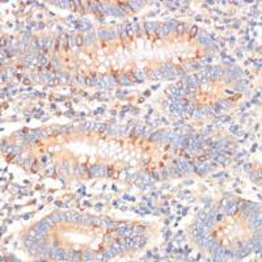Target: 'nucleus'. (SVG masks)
Listing matches in <instances>:
<instances>
[{"instance_id":"5701e85b","label":"nucleus","mask_w":262,"mask_h":262,"mask_svg":"<svg viewBox=\"0 0 262 262\" xmlns=\"http://www.w3.org/2000/svg\"><path fill=\"white\" fill-rule=\"evenodd\" d=\"M81 222H83V224H84V225H87V227H88V225H93V220H92V218H84V219L81 220Z\"/></svg>"},{"instance_id":"4468645a","label":"nucleus","mask_w":262,"mask_h":262,"mask_svg":"<svg viewBox=\"0 0 262 262\" xmlns=\"http://www.w3.org/2000/svg\"><path fill=\"white\" fill-rule=\"evenodd\" d=\"M113 256H114V253L112 252V249H109V250H106V252L102 254V258H101V260H104V261L110 260V258H113Z\"/></svg>"},{"instance_id":"e433bc0d","label":"nucleus","mask_w":262,"mask_h":262,"mask_svg":"<svg viewBox=\"0 0 262 262\" xmlns=\"http://www.w3.org/2000/svg\"><path fill=\"white\" fill-rule=\"evenodd\" d=\"M218 105L223 106V108H228V106H229L228 102H224V101H218Z\"/></svg>"},{"instance_id":"f704fd0d","label":"nucleus","mask_w":262,"mask_h":262,"mask_svg":"<svg viewBox=\"0 0 262 262\" xmlns=\"http://www.w3.org/2000/svg\"><path fill=\"white\" fill-rule=\"evenodd\" d=\"M197 32H198V28H197V26H193L191 30H190V37H194L197 34Z\"/></svg>"},{"instance_id":"7c9ffc66","label":"nucleus","mask_w":262,"mask_h":262,"mask_svg":"<svg viewBox=\"0 0 262 262\" xmlns=\"http://www.w3.org/2000/svg\"><path fill=\"white\" fill-rule=\"evenodd\" d=\"M177 30H178V34H182V33H184V30H185V25L184 24L177 25Z\"/></svg>"},{"instance_id":"4c0bfd02","label":"nucleus","mask_w":262,"mask_h":262,"mask_svg":"<svg viewBox=\"0 0 262 262\" xmlns=\"http://www.w3.org/2000/svg\"><path fill=\"white\" fill-rule=\"evenodd\" d=\"M135 75H136V76H138L139 79H142V80L144 79V75H143L142 71H135Z\"/></svg>"},{"instance_id":"de8ad7c7","label":"nucleus","mask_w":262,"mask_h":262,"mask_svg":"<svg viewBox=\"0 0 262 262\" xmlns=\"http://www.w3.org/2000/svg\"><path fill=\"white\" fill-rule=\"evenodd\" d=\"M60 130H63V132H67V130H70V127L64 126V127H60Z\"/></svg>"},{"instance_id":"a19ab883","label":"nucleus","mask_w":262,"mask_h":262,"mask_svg":"<svg viewBox=\"0 0 262 262\" xmlns=\"http://www.w3.org/2000/svg\"><path fill=\"white\" fill-rule=\"evenodd\" d=\"M249 216H250V210L246 208V210L244 211V218H249Z\"/></svg>"},{"instance_id":"ea45409f","label":"nucleus","mask_w":262,"mask_h":262,"mask_svg":"<svg viewBox=\"0 0 262 262\" xmlns=\"http://www.w3.org/2000/svg\"><path fill=\"white\" fill-rule=\"evenodd\" d=\"M46 58H45V56H41L39 58V62H41V64H42V66H45V64H46Z\"/></svg>"},{"instance_id":"1a4fd4ad","label":"nucleus","mask_w":262,"mask_h":262,"mask_svg":"<svg viewBox=\"0 0 262 262\" xmlns=\"http://www.w3.org/2000/svg\"><path fill=\"white\" fill-rule=\"evenodd\" d=\"M246 256H248V254H246V253H245L241 248H240V249H237V252L233 254V257H235V258H237V260H242V258L246 257Z\"/></svg>"},{"instance_id":"ddd939ff","label":"nucleus","mask_w":262,"mask_h":262,"mask_svg":"<svg viewBox=\"0 0 262 262\" xmlns=\"http://www.w3.org/2000/svg\"><path fill=\"white\" fill-rule=\"evenodd\" d=\"M187 84L189 87H195L198 84V76H190L187 79Z\"/></svg>"},{"instance_id":"bb28decb","label":"nucleus","mask_w":262,"mask_h":262,"mask_svg":"<svg viewBox=\"0 0 262 262\" xmlns=\"http://www.w3.org/2000/svg\"><path fill=\"white\" fill-rule=\"evenodd\" d=\"M233 257V253H231V252H228V250H224V254H223V260H231V258Z\"/></svg>"},{"instance_id":"a878e982","label":"nucleus","mask_w":262,"mask_h":262,"mask_svg":"<svg viewBox=\"0 0 262 262\" xmlns=\"http://www.w3.org/2000/svg\"><path fill=\"white\" fill-rule=\"evenodd\" d=\"M169 173H170V176H172V177H178V176H180L177 168H170L169 169Z\"/></svg>"},{"instance_id":"c03bdc74","label":"nucleus","mask_w":262,"mask_h":262,"mask_svg":"<svg viewBox=\"0 0 262 262\" xmlns=\"http://www.w3.org/2000/svg\"><path fill=\"white\" fill-rule=\"evenodd\" d=\"M59 4L62 5L63 8H66V7H67V4H70V3H68V1H59Z\"/></svg>"},{"instance_id":"c756f323","label":"nucleus","mask_w":262,"mask_h":262,"mask_svg":"<svg viewBox=\"0 0 262 262\" xmlns=\"http://www.w3.org/2000/svg\"><path fill=\"white\" fill-rule=\"evenodd\" d=\"M126 231H127V227H121V228L118 229V233L121 235V236H125V235H126Z\"/></svg>"},{"instance_id":"6e6552de","label":"nucleus","mask_w":262,"mask_h":262,"mask_svg":"<svg viewBox=\"0 0 262 262\" xmlns=\"http://www.w3.org/2000/svg\"><path fill=\"white\" fill-rule=\"evenodd\" d=\"M72 256H74V252H72V250H63V260L64 261H72Z\"/></svg>"},{"instance_id":"aec40b11","label":"nucleus","mask_w":262,"mask_h":262,"mask_svg":"<svg viewBox=\"0 0 262 262\" xmlns=\"http://www.w3.org/2000/svg\"><path fill=\"white\" fill-rule=\"evenodd\" d=\"M106 130V126L105 125H94V131L97 132H104Z\"/></svg>"},{"instance_id":"a18cd8bd","label":"nucleus","mask_w":262,"mask_h":262,"mask_svg":"<svg viewBox=\"0 0 262 262\" xmlns=\"http://www.w3.org/2000/svg\"><path fill=\"white\" fill-rule=\"evenodd\" d=\"M237 128H238L237 126H232V127H231V131H232L233 134H236V132H237Z\"/></svg>"},{"instance_id":"f03ea898","label":"nucleus","mask_w":262,"mask_h":262,"mask_svg":"<svg viewBox=\"0 0 262 262\" xmlns=\"http://www.w3.org/2000/svg\"><path fill=\"white\" fill-rule=\"evenodd\" d=\"M50 256H51L52 260H55V261H60V260H63V250H58V249H56V246L54 245V248H52L51 253H50Z\"/></svg>"},{"instance_id":"dca6fc26","label":"nucleus","mask_w":262,"mask_h":262,"mask_svg":"<svg viewBox=\"0 0 262 262\" xmlns=\"http://www.w3.org/2000/svg\"><path fill=\"white\" fill-rule=\"evenodd\" d=\"M151 77H152V79H156V80H160V79H162V74H161V71H160V70L153 71L152 74H151Z\"/></svg>"},{"instance_id":"f8f14e48","label":"nucleus","mask_w":262,"mask_h":262,"mask_svg":"<svg viewBox=\"0 0 262 262\" xmlns=\"http://www.w3.org/2000/svg\"><path fill=\"white\" fill-rule=\"evenodd\" d=\"M160 139H161V131H156L153 135L150 136L151 142H160Z\"/></svg>"},{"instance_id":"603ef678","label":"nucleus","mask_w":262,"mask_h":262,"mask_svg":"<svg viewBox=\"0 0 262 262\" xmlns=\"http://www.w3.org/2000/svg\"><path fill=\"white\" fill-rule=\"evenodd\" d=\"M203 62H207V63H208V62H211V58H210V56H207L206 59H203Z\"/></svg>"},{"instance_id":"b1692460","label":"nucleus","mask_w":262,"mask_h":262,"mask_svg":"<svg viewBox=\"0 0 262 262\" xmlns=\"http://www.w3.org/2000/svg\"><path fill=\"white\" fill-rule=\"evenodd\" d=\"M166 25H168L169 32H170V30H176V29H177V24H176V21H169Z\"/></svg>"},{"instance_id":"c85d7f7f","label":"nucleus","mask_w":262,"mask_h":262,"mask_svg":"<svg viewBox=\"0 0 262 262\" xmlns=\"http://www.w3.org/2000/svg\"><path fill=\"white\" fill-rule=\"evenodd\" d=\"M119 83H121V84H130V80H127L126 76H121Z\"/></svg>"},{"instance_id":"4be33fe9","label":"nucleus","mask_w":262,"mask_h":262,"mask_svg":"<svg viewBox=\"0 0 262 262\" xmlns=\"http://www.w3.org/2000/svg\"><path fill=\"white\" fill-rule=\"evenodd\" d=\"M114 222L113 220H109V219H102V225L104 227H113Z\"/></svg>"},{"instance_id":"7ed1b4c3","label":"nucleus","mask_w":262,"mask_h":262,"mask_svg":"<svg viewBox=\"0 0 262 262\" xmlns=\"http://www.w3.org/2000/svg\"><path fill=\"white\" fill-rule=\"evenodd\" d=\"M224 207H225V210H224V211H225L227 214H233V212L237 210L238 204H237L236 202H229L228 204H225Z\"/></svg>"},{"instance_id":"6ab92c4d","label":"nucleus","mask_w":262,"mask_h":262,"mask_svg":"<svg viewBox=\"0 0 262 262\" xmlns=\"http://www.w3.org/2000/svg\"><path fill=\"white\" fill-rule=\"evenodd\" d=\"M81 220H83L81 215H79L77 212H72V222H75V223H79V222H81Z\"/></svg>"},{"instance_id":"f3484780","label":"nucleus","mask_w":262,"mask_h":262,"mask_svg":"<svg viewBox=\"0 0 262 262\" xmlns=\"http://www.w3.org/2000/svg\"><path fill=\"white\" fill-rule=\"evenodd\" d=\"M50 218L54 220V223H58L60 220H63V214H52L50 215Z\"/></svg>"},{"instance_id":"37998d69","label":"nucleus","mask_w":262,"mask_h":262,"mask_svg":"<svg viewBox=\"0 0 262 262\" xmlns=\"http://www.w3.org/2000/svg\"><path fill=\"white\" fill-rule=\"evenodd\" d=\"M121 32H122L123 37H126V36H127V33H126V28H125V26H121Z\"/></svg>"},{"instance_id":"f257e3e1","label":"nucleus","mask_w":262,"mask_h":262,"mask_svg":"<svg viewBox=\"0 0 262 262\" xmlns=\"http://www.w3.org/2000/svg\"><path fill=\"white\" fill-rule=\"evenodd\" d=\"M212 253H214V258H212V261H222L223 260V254H224V248H223L222 245L216 246V249Z\"/></svg>"},{"instance_id":"58836bf2","label":"nucleus","mask_w":262,"mask_h":262,"mask_svg":"<svg viewBox=\"0 0 262 262\" xmlns=\"http://www.w3.org/2000/svg\"><path fill=\"white\" fill-rule=\"evenodd\" d=\"M114 37H115V33L113 32V30H112V32H108V38L113 39V38H114Z\"/></svg>"},{"instance_id":"2eb2a0df","label":"nucleus","mask_w":262,"mask_h":262,"mask_svg":"<svg viewBox=\"0 0 262 262\" xmlns=\"http://www.w3.org/2000/svg\"><path fill=\"white\" fill-rule=\"evenodd\" d=\"M79 26H80L81 30H88V29H90V22H88V21L84 20V21H81L80 24L77 25V28H79Z\"/></svg>"},{"instance_id":"2f4dec72","label":"nucleus","mask_w":262,"mask_h":262,"mask_svg":"<svg viewBox=\"0 0 262 262\" xmlns=\"http://www.w3.org/2000/svg\"><path fill=\"white\" fill-rule=\"evenodd\" d=\"M41 132H42V131H41L39 128H36V130H32L30 134H32L33 136H38V135H41Z\"/></svg>"},{"instance_id":"72a5a7b5","label":"nucleus","mask_w":262,"mask_h":262,"mask_svg":"<svg viewBox=\"0 0 262 262\" xmlns=\"http://www.w3.org/2000/svg\"><path fill=\"white\" fill-rule=\"evenodd\" d=\"M98 36L101 37V38H108V32H105V30H100V32H98Z\"/></svg>"},{"instance_id":"49530a36","label":"nucleus","mask_w":262,"mask_h":262,"mask_svg":"<svg viewBox=\"0 0 262 262\" xmlns=\"http://www.w3.org/2000/svg\"><path fill=\"white\" fill-rule=\"evenodd\" d=\"M161 176H162V178H166V177H168V174H166V170H162V172H161Z\"/></svg>"},{"instance_id":"20e7f679","label":"nucleus","mask_w":262,"mask_h":262,"mask_svg":"<svg viewBox=\"0 0 262 262\" xmlns=\"http://www.w3.org/2000/svg\"><path fill=\"white\" fill-rule=\"evenodd\" d=\"M157 32H159V37H165L166 34L169 33L168 25H166V24H164V25H159V26H157Z\"/></svg>"},{"instance_id":"9b49d317","label":"nucleus","mask_w":262,"mask_h":262,"mask_svg":"<svg viewBox=\"0 0 262 262\" xmlns=\"http://www.w3.org/2000/svg\"><path fill=\"white\" fill-rule=\"evenodd\" d=\"M147 26V30L148 32H155V30H157V22H147L146 24Z\"/></svg>"},{"instance_id":"39448f33","label":"nucleus","mask_w":262,"mask_h":262,"mask_svg":"<svg viewBox=\"0 0 262 262\" xmlns=\"http://www.w3.org/2000/svg\"><path fill=\"white\" fill-rule=\"evenodd\" d=\"M222 75H223V71L220 67H212L211 68V77L219 79V77H222Z\"/></svg>"},{"instance_id":"a211bd4d","label":"nucleus","mask_w":262,"mask_h":262,"mask_svg":"<svg viewBox=\"0 0 262 262\" xmlns=\"http://www.w3.org/2000/svg\"><path fill=\"white\" fill-rule=\"evenodd\" d=\"M110 249H112V252L114 253V254H117V253H121V252H122V250H123V248H122V246H121L119 244L110 246Z\"/></svg>"},{"instance_id":"473e14b6","label":"nucleus","mask_w":262,"mask_h":262,"mask_svg":"<svg viewBox=\"0 0 262 262\" xmlns=\"http://www.w3.org/2000/svg\"><path fill=\"white\" fill-rule=\"evenodd\" d=\"M104 80H106V83H108V85H113L114 84V80H113V77H109V76H106Z\"/></svg>"},{"instance_id":"cd10ccee","label":"nucleus","mask_w":262,"mask_h":262,"mask_svg":"<svg viewBox=\"0 0 262 262\" xmlns=\"http://www.w3.org/2000/svg\"><path fill=\"white\" fill-rule=\"evenodd\" d=\"M134 131H135V132H134L135 135H143V127H140V126H138Z\"/></svg>"},{"instance_id":"9d476101","label":"nucleus","mask_w":262,"mask_h":262,"mask_svg":"<svg viewBox=\"0 0 262 262\" xmlns=\"http://www.w3.org/2000/svg\"><path fill=\"white\" fill-rule=\"evenodd\" d=\"M29 252L32 253V254H37L38 252H41V245H38V244H36V242H34V244L29 248Z\"/></svg>"},{"instance_id":"09e8293b","label":"nucleus","mask_w":262,"mask_h":262,"mask_svg":"<svg viewBox=\"0 0 262 262\" xmlns=\"http://www.w3.org/2000/svg\"><path fill=\"white\" fill-rule=\"evenodd\" d=\"M245 169L248 170V172H250V170H252V166H250L249 164H246V165H245Z\"/></svg>"},{"instance_id":"0eeeda50","label":"nucleus","mask_w":262,"mask_h":262,"mask_svg":"<svg viewBox=\"0 0 262 262\" xmlns=\"http://www.w3.org/2000/svg\"><path fill=\"white\" fill-rule=\"evenodd\" d=\"M144 4L143 1H130V3H127V5H128V8H131V9H138V8H140Z\"/></svg>"},{"instance_id":"8fccbe9b","label":"nucleus","mask_w":262,"mask_h":262,"mask_svg":"<svg viewBox=\"0 0 262 262\" xmlns=\"http://www.w3.org/2000/svg\"><path fill=\"white\" fill-rule=\"evenodd\" d=\"M254 63L257 64V67H258V68H261V60H256Z\"/></svg>"},{"instance_id":"c9c22d12","label":"nucleus","mask_w":262,"mask_h":262,"mask_svg":"<svg viewBox=\"0 0 262 262\" xmlns=\"http://www.w3.org/2000/svg\"><path fill=\"white\" fill-rule=\"evenodd\" d=\"M80 257H81V254H80V253H75V252H74V256H72V261H77V260H80Z\"/></svg>"},{"instance_id":"864d4df0","label":"nucleus","mask_w":262,"mask_h":262,"mask_svg":"<svg viewBox=\"0 0 262 262\" xmlns=\"http://www.w3.org/2000/svg\"><path fill=\"white\" fill-rule=\"evenodd\" d=\"M1 77H3V79H1V80H5V77H7V75H4V74H1Z\"/></svg>"},{"instance_id":"3c124183","label":"nucleus","mask_w":262,"mask_h":262,"mask_svg":"<svg viewBox=\"0 0 262 262\" xmlns=\"http://www.w3.org/2000/svg\"><path fill=\"white\" fill-rule=\"evenodd\" d=\"M76 79H77V83H80V84H83V79H81L80 76H77Z\"/></svg>"},{"instance_id":"412c9836","label":"nucleus","mask_w":262,"mask_h":262,"mask_svg":"<svg viewBox=\"0 0 262 262\" xmlns=\"http://www.w3.org/2000/svg\"><path fill=\"white\" fill-rule=\"evenodd\" d=\"M83 260H84V261H92L93 260V254L89 253V252L83 253Z\"/></svg>"},{"instance_id":"393cba45","label":"nucleus","mask_w":262,"mask_h":262,"mask_svg":"<svg viewBox=\"0 0 262 262\" xmlns=\"http://www.w3.org/2000/svg\"><path fill=\"white\" fill-rule=\"evenodd\" d=\"M169 94H173V96H178V88H176V87H170L169 90H168Z\"/></svg>"},{"instance_id":"423d86ee","label":"nucleus","mask_w":262,"mask_h":262,"mask_svg":"<svg viewBox=\"0 0 262 262\" xmlns=\"http://www.w3.org/2000/svg\"><path fill=\"white\" fill-rule=\"evenodd\" d=\"M211 37L208 36L207 33H202L200 34V37H199V42L200 43H206V45H208V43H211Z\"/></svg>"},{"instance_id":"79ce46f5","label":"nucleus","mask_w":262,"mask_h":262,"mask_svg":"<svg viewBox=\"0 0 262 262\" xmlns=\"http://www.w3.org/2000/svg\"><path fill=\"white\" fill-rule=\"evenodd\" d=\"M178 162H180V164H178V165H180V168L184 170V168L186 166V162H185V161H178Z\"/></svg>"}]
</instances>
